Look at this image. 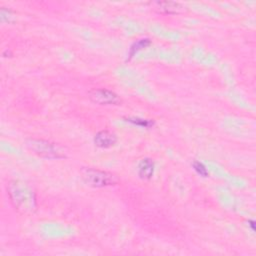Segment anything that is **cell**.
Returning a JSON list of instances; mask_svg holds the SVG:
<instances>
[{"label": "cell", "instance_id": "4", "mask_svg": "<svg viewBox=\"0 0 256 256\" xmlns=\"http://www.w3.org/2000/svg\"><path fill=\"white\" fill-rule=\"evenodd\" d=\"M89 99L99 105H119L121 104L120 97L113 91L107 89H93L88 93Z\"/></svg>", "mask_w": 256, "mask_h": 256}, {"label": "cell", "instance_id": "2", "mask_svg": "<svg viewBox=\"0 0 256 256\" xmlns=\"http://www.w3.org/2000/svg\"><path fill=\"white\" fill-rule=\"evenodd\" d=\"M81 178L87 186L93 188H102L118 183V178L116 175L108 171L89 167L81 169Z\"/></svg>", "mask_w": 256, "mask_h": 256}, {"label": "cell", "instance_id": "3", "mask_svg": "<svg viewBox=\"0 0 256 256\" xmlns=\"http://www.w3.org/2000/svg\"><path fill=\"white\" fill-rule=\"evenodd\" d=\"M26 146L34 154L43 158L60 159L65 157V153L58 145L43 139H28Z\"/></svg>", "mask_w": 256, "mask_h": 256}, {"label": "cell", "instance_id": "8", "mask_svg": "<svg viewBox=\"0 0 256 256\" xmlns=\"http://www.w3.org/2000/svg\"><path fill=\"white\" fill-rule=\"evenodd\" d=\"M151 44V41L150 39L148 38H142V39H138L137 41H135L129 48V57H128V60L131 59L137 52H139L140 50L148 47L149 45Z\"/></svg>", "mask_w": 256, "mask_h": 256}, {"label": "cell", "instance_id": "1", "mask_svg": "<svg viewBox=\"0 0 256 256\" xmlns=\"http://www.w3.org/2000/svg\"><path fill=\"white\" fill-rule=\"evenodd\" d=\"M10 203L20 214L31 215L37 210L36 194L32 186L22 180H11L6 186Z\"/></svg>", "mask_w": 256, "mask_h": 256}, {"label": "cell", "instance_id": "6", "mask_svg": "<svg viewBox=\"0 0 256 256\" xmlns=\"http://www.w3.org/2000/svg\"><path fill=\"white\" fill-rule=\"evenodd\" d=\"M117 142V136L109 130H101L96 133L94 137V143L97 147L107 149L114 146Z\"/></svg>", "mask_w": 256, "mask_h": 256}, {"label": "cell", "instance_id": "7", "mask_svg": "<svg viewBox=\"0 0 256 256\" xmlns=\"http://www.w3.org/2000/svg\"><path fill=\"white\" fill-rule=\"evenodd\" d=\"M154 162L150 158H143L138 165V175L143 180H150L154 174Z\"/></svg>", "mask_w": 256, "mask_h": 256}, {"label": "cell", "instance_id": "5", "mask_svg": "<svg viewBox=\"0 0 256 256\" xmlns=\"http://www.w3.org/2000/svg\"><path fill=\"white\" fill-rule=\"evenodd\" d=\"M154 9L162 14L175 15L182 13L184 11V6L178 2L174 1H156L153 3Z\"/></svg>", "mask_w": 256, "mask_h": 256}, {"label": "cell", "instance_id": "9", "mask_svg": "<svg viewBox=\"0 0 256 256\" xmlns=\"http://www.w3.org/2000/svg\"><path fill=\"white\" fill-rule=\"evenodd\" d=\"M126 121L133 124V125L142 127V128H150L154 125L153 120L142 119V118H139V117H128V118H126Z\"/></svg>", "mask_w": 256, "mask_h": 256}, {"label": "cell", "instance_id": "10", "mask_svg": "<svg viewBox=\"0 0 256 256\" xmlns=\"http://www.w3.org/2000/svg\"><path fill=\"white\" fill-rule=\"evenodd\" d=\"M192 167L195 170V172L200 175L201 177H208L209 176V172L206 169V167L204 166L203 163H201L200 161H194L192 163Z\"/></svg>", "mask_w": 256, "mask_h": 256}]
</instances>
